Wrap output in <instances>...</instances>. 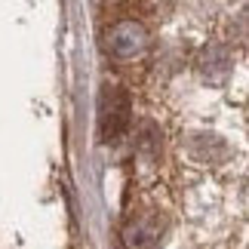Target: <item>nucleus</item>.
<instances>
[{
    "label": "nucleus",
    "instance_id": "f257e3e1",
    "mask_svg": "<svg viewBox=\"0 0 249 249\" xmlns=\"http://www.w3.org/2000/svg\"><path fill=\"white\" fill-rule=\"evenodd\" d=\"M99 139L105 145H114V142L123 139V132L129 129V120H132V102H129V92L123 86H102V95H99Z\"/></svg>",
    "mask_w": 249,
    "mask_h": 249
},
{
    "label": "nucleus",
    "instance_id": "f03ea898",
    "mask_svg": "<svg viewBox=\"0 0 249 249\" xmlns=\"http://www.w3.org/2000/svg\"><path fill=\"white\" fill-rule=\"evenodd\" d=\"M166 240V218L160 213H142L132 215L123 228L126 249H160Z\"/></svg>",
    "mask_w": 249,
    "mask_h": 249
},
{
    "label": "nucleus",
    "instance_id": "7ed1b4c3",
    "mask_svg": "<svg viewBox=\"0 0 249 249\" xmlns=\"http://www.w3.org/2000/svg\"><path fill=\"white\" fill-rule=\"evenodd\" d=\"M108 46H111V53L117 55V59H136V55L145 53L148 37H145V31H142V25L126 22V25H117L111 31Z\"/></svg>",
    "mask_w": 249,
    "mask_h": 249
}]
</instances>
